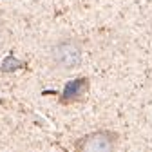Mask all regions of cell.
Here are the masks:
<instances>
[{
	"label": "cell",
	"mask_w": 152,
	"mask_h": 152,
	"mask_svg": "<svg viewBox=\"0 0 152 152\" xmlns=\"http://www.w3.org/2000/svg\"><path fill=\"white\" fill-rule=\"evenodd\" d=\"M51 60L54 64L56 69L60 71H72L80 65L82 62V47L80 44L72 40V38H67V40L58 42L53 51H51Z\"/></svg>",
	"instance_id": "6da1fadb"
},
{
	"label": "cell",
	"mask_w": 152,
	"mask_h": 152,
	"mask_svg": "<svg viewBox=\"0 0 152 152\" xmlns=\"http://www.w3.org/2000/svg\"><path fill=\"white\" fill-rule=\"evenodd\" d=\"M120 136L112 130H96L76 141V148L83 152H112L118 147Z\"/></svg>",
	"instance_id": "7a4b0ae2"
},
{
	"label": "cell",
	"mask_w": 152,
	"mask_h": 152,
	"mask_svg": "<svg viewBox=\"0 0 152 152\" xmlns=\"http://www.w3.org/2000/svg\"><path fill=\"white\" fill-rule=\"evenodd\" d=\"M87 91H89V80L87 78H76L65 85L62 96H60V103H64V105L76 103L78 100H82L85 96Z\"/></svg>",
	"instance_id": "3957f363"
},
{
	"label": "cell",
	"mask_w": 152,
	"mask_h": 152,
	"mask_svg": "<svg viewBox=\"0 0 152 152\" xmlns=\"http://www.w3.org/2000/svg\"><path fill=\"white\" fill-rule=\"evenodd\" d=\"M7 29L4 27V24L0 22V51H2L4 47H6V44H7Z\"/></svg>",
	"instance_id": "277c9868"
}]
</instances>
